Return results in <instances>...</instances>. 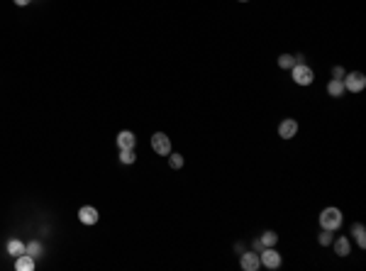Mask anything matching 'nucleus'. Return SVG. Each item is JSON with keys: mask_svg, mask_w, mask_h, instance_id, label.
Wrapping results in <instances>:
<instances>
[{"mask_svg": "<svg viewBox=\"0 0 366 271\" xmlns=\"http://www.w3.org/2000/svg\"><path fill=\"white\" fill-rule=\"evenodd\" d=\"M320 225H322V230H329V232L339 230V225H342V210L339 208H325L320 213Z\"/></svg>", "mask_w": 366, "mask_h": 271, "instance_id": "1", "label": "nucleus"}, {"mask_svg": "<svg viewBox=\"0 0 366 271\" xmlns=\"http://www.w3.org/2000/svg\"><path fill=\"white\" fill-rule=\"evenodd\" d=\"M342 83H344V90H351V93H359V90H364V88H366V76H364L361 71L344 73Z\"/></svg>", "mask_w": 366, "mask_h": 271, "instance_id": "2", "label": "nucleus"}, {"mask_svg": "<svg viewBox=\"0 0 366 271\" xmlns=\"http://www.w3.org/2000/svg\"><path fill=\"white\" fill-rule=\"evenodd\" d=\"M291 71H293V81L298 86H310L312 81H315V73H312V69L308 64H295Z\"/></svg>", "mask_w": 366, "mask_h": 271, "instance_id": "3", "label": "nucleus"}, {"mask_svg": "<svg viewBox=\"0 0 366 271\" xmlns=\"http://www.w3.org/2000/svg\"><path fill=\"white\" fill-rule=\"evenodd\" d=\"M259 261H261L266 269L274 271V269L281 266V261H283V259H281V254L276 252V247H264V249L259 252Z\"/></svg>", "mask_w": 366, "mask_h": 271, "instance_id": "4", "label": "nucleus"}, {"mask_svg": "<svg viewBox=\"0 0 366 271\" xmlns=\"http://www.w3.org/2000/svg\"><path fill=\"white\" fill-rule=\"evenodd\" d=\"M151 149L156 154H161V157H168L171 154V140L166 137L164 132H154L151 134Z\"/></svg>", "mask_w": 366, "mask_h": 271, "instance_id": "5", "label": "nucleus"}, {"mask_svg": "<svg viewBox=\"0 0 366 271\" xmlns=\"http://www.w3.org/2000/svg\"><path fill=\"white\" fill-rule=\"evenodd\" d=\"M298 134V122L293 120V117H286L281 125H278V137L281 140H293Z\"/></svg>", "mask_w": 366, "mask_h": 271, "instance_id": "6", "label": "nucleus"}, {"mask_svg": "<svg viewBox=\"0 0 366 271\" xmlns=\"http://www.w3.org/2000/svg\"><path fill=\"white\" fill-rule=\"evenodd\" d=\"M239 266L244 271H256L261 266V261H259V254L252 249V252H242V259H239Z\"/></svg>", "mask_w": 366, "mask_h": 271, "instance_id": "7", "label": "nucleus"}, {"mask_svg": "<svg viewBox=\"0 0 366 271\" xmlns=\"http://www.w3.org/2000/svg\"><path fill=\"white\" fill-rule=\"evenodd\" d=\"M78 220L83 225H95L100 220V215H98V210L93 205H83V208H78Z\"/></svg>", "mask_w": 366, "mask_h": 271, "instance_id": "8", "label": "nucleus"}, {"mask_svg": "<svg viewBox=\"0 0 366 271\" xmlns=\"http://www.w3.org/2000/svg\"><path fill=\"white\" fill-rule=\"evenodd\" d=\"M134 145H137L134 132H129V129L117 132V149H134Z\"/></svg>", "mask_w": 366, "mask_h": 271, "instance_id": "9", "label": "nucleus"}, {"mask_svg": "<svg viewBox=\"0 0 366 271\" xmlns=\"http://www.w3.org/2000/svg\"><path fill=\"white\" fill-rule=\"evenodd\" d=\"M35 256H30V254L25 252V254H20L18 259H15V269L18 271H32L35 269Z\"/></svg>", "mask_w": 366, "mask_h": 271, "instance_id": "10", "label": "nucleus"}, {"mask_svg": "<svg viewBox=\"0 0 366 271\" xmlns=\"http://www.w3.org/2000/svg\"><path fill=\"white\" fill-rule=\"evenodd\" d=\"M5 247H8V254H10V256H15V259H18L20 254H25V247H27V244H25L22 239H18V237H13V239H8V244H5Z\"/></svg>", "mask_w": 366, "mask_h": 271, "instance_id": "11", "label": "nucleus"}, {"mask_svg": "<svg viewBox=\"0 0 366 271\" xmlns=\"http://www.w3.org/2000/svg\"><path fill=\"white\" fill-rule=\"evenodd\" d=\"M327 95H332V98H342V95H344V83H342V78H332V81H329Z\"/></svg>", "mask_w": 366, "mask_h": 271, "instance_id": "12", "label": "nucleus"}, {"mask_svg": "<svg viewBox=\"0 0 366 271\" xmlns=\"http://www.w3.org/2000/svg\"><path fill=\"white\" fill-rule=\"evenodd\" d=\"M351 235H354V239H356V244L364 249L366 247V230L361 222H356V225H351Z\"/></svg>", "mask_w": 366, "mask_h": 271, "instance_id": "13", "label": "nucleus"}, {"mask_svg": "<svg viewBox=\"0 0 366 271\" xmlns=\"http://www.w3.org/2000/svg\"><path fill=\"white\" fill-rule=\"evenodd\" d=\"M25 252L30 254V256H35V259H39V256L44 254V247H42V242H39V239H32V242H27Z\"/></svg>", "mask_w": 366, "mask_h": 271, "instance_id": "14", "label": "nucleus"}, {"mask_svg": "<svg viewBox=\"0 0 366 271\" xmlns=\"http://www.w3.org/2000/svg\"><path fill=\"white\" fill-rule=\"evenodd\" d=\"M334 254H337V256H347L349 254V239L347 237H337V239H334Z\"/></svg>", "mask_w": 366, "mask_h": 271, "instance_id": "15", "label": "nucleus"}, {"mask_svg": "<svg viewBox=\"0 0 366 271\" xmlns=\"http://www.w3.org/2000/svg\"><path fill=\"white\" fill-rule=\"evenodd\" d=\"M259 239L264 242V247H276V242H278V235H276V232H271V230H269V232H264V235L259 237Z\"/></svg>", "mask_w": 366, "mask_h": 271, "instance_id": "16", "label": "nucleus"}, {"mask_svg": "<svg viewBox=\"0 0 366 271\" xmlns=\"http://www.w3.org/2000/svg\"><path fill=\"white\" fill-rule=\"evenodd\" d=\"M278 66H281V69H293V66H295L293 54H281L278 56Z\"/></svg>", "mask_w": 366, "mask_h": 271, "instance_id": "17", "label": "nucleus"}, {"mask_svg": "<svg viewBox=\"0 0 366 271\" xmlns=\"http://www.w3.org/2000/svg\"><path fill=\"white\" fill-rule=\"evenodd\" d=\"M134 159H137L134 149H120V162L122 164H134Z\"/></svg>", "mask_w": 366, "mask_h": 271, "instance_id": "18", "label": "nucleus"}, {"mask_svg": "<svg viewBox=\"0 0 366 271\" xmlns=\"http://www.w3.org/2000/svg\"><path fill=\"white\" fill-rule=\"evenodd\" d=\"M168 166H171V169H181V166H183V157H181V154H168Z\"/></svg>", "mask_w": 366, "mask_h": 271, "instance_id": "19", "label": "nucleus"}, {"mask_svg": "<svg viewBox=\"0 0 366 271\" xmlns=\"http://www.w3.org/2000/svg\"><path fill=\"white\" fill-rule=\"evenodd\" d=\"M317 239H320V244H322V247H329V244H332V232H329V230H322Z\"/></svg>", "mask_w": 366, "mask_h": 271, "instance_id": "20", "label": "nucleus"}, {"mask_svg": "<svg viewBox=\"0 0 366 271\" xmlns=\"http://www.w3.org/2000/svg\"><path fill=\"white\" fill-rule=\"evenodd\" d=\"M344 69H342V66H334V69H332V78H344Z\"/></svg>", "mask_w": 366, "mask_h": 271, "instance_id": "21", "label": "nucleus"}, {"mask_svg": "<svg viewBox=\"0 0 366 271\" xmlns=\"http://www.w3.org/2000/svg\"><path fill=\"white\" fill-rule=\"evenodd\" d=\"M261 249H264V242H261V239H254V252L259 254Z\"/></svg>", "mask_w": 366, "mask_h": 271, "instance_id": "22", "label": "nucleus"}, {"mask_svg": "<svg viewBox=\"0 0 366 271\" xmlns=\"http://www.w3.org/2000/svg\"><path fill=\"white\" fill-rule=\"evenodd\" d=\"M13 3H15V5H18V8H27V5H30V3H32V0H13Z\"/></svg>", "mask_w": 366, "mask_h": 271, "instance_id": "23", "label": "nucleus"}, {"mask_svg": "<svg viewBox=\"0 0 366 271\" xmlns=\"http://www.w3.org/2000/svg\"><path fill=\"white\" fill-rule=\"evenodd\" d=\"M239 3H249V0H239Z\"/></svg>", "mask_w": 366, "mask_h": 271, "instance_id": "24", "label": "nucleus"}]
</instances>
